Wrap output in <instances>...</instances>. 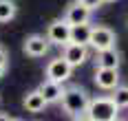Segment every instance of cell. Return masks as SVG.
Returning a JSON list of instances; mask_svg holds the SVG:
<instances>
[{"label": "cell", "instance_id": "6da1fadb", "mask_svg": "<svg viewBox=\"0 0 128 121\" xmlns=\"http://www.w3.org/2000/svg\"><path fill=\"white\" fill-rule=\"evenodd\" d=\"M60 101H62L64 112L77 119V117H84V115H86V108H88L90 97H88V93H86L84 88H80V86H71V88H64Z\"/></svg>", "mask_w": 128, "mask_h": 121}, {"label": "cell", "instance_id": "8fae6325", "mask_svg": "<svg viewBox=\"0 0 128 121\" xmlns=\"http://www.w3.org/2000/svg\"><path fill=\"white\" fill-rule=\"evenodd\" d=\"M97 66L100 68H117L119 66V53H117L115 46H108V49H102L97 51Z\"/></svg>", "mask_w": 128, "mask_h": 121}, {"label": "cell", "instance_id": "2e32d148", "mask_svg": "<svg viewBox=\"0 0 128 121\" xmlns=\"http://www.w3.org/2000/svg\"><path fill=\"white\" fill-rule=\"evenodd\" d=\"M7 60H9V55L4 51V46H0V77H2L4 70H7Z\"/></svg>", "mask_w": 128, "mask_h": 121}, {"label": "cell", "instance_id": "4fadbf2b", "mask_svg": "<svg viewBox=\"0 0 128 121\" xmlns=\"http://www.w3.org/2000/svg\"><path fill=\"white\" fill-rule=\"evenodd\" d=\"M88 38H90V27H88V22H82V24H71V42L86 44V46H88Z\"/></svg>", "mask_w": 128, "mask_h": 121}, {"label": "cell", "instance_id": "9c48e42d", "mask_svg": "<svg viewBox=\"0 0 128 121\" xmlns=\"http://www.w3.org/2000/svg\"><path fill=\"white\" fill-rule=\"evenodd\" d=\"M90 18V9L88 7H84L82 2H73L68 9H66V13H64V20L68 22V24H82V22H88Z\"/></svg>", "mask_w": 128, "mask_h": 121}, {"label": "cell", "instance_id": "277c9868", "mask_svg": "<svg viewBox=\"0 0 128 121\" xmlns=\"http://www.w3.org/2000/svg\"><path fill=\"white\" fill-rule=\"evenodd\" d=\"M46 40L58 44V46H64L66 42H71V24L64 18L62 20H53L46 27Z\"/></svg>", "mask_w": 128, "mask_h": 121}, {"label": "cell", "instance_id": "52a82bcc", "mask_svg": "<svg viewBox=\"0 0 128 121\" xmlns=\"http://www.w3.org/2000/svg\"><path fill=\"white\" fill-rule=\"evenodd\" d=\"M49 44L51 42L46 40V35L33 33V35H29L24 40V53L29 57H44V55L49 53Z\"/></svg>", "mask_w": 128, "mask_h": 121}, {"label": "cell", "instance_id": "7a4b0ae2", "mask_svg": "<svg viewBox=\"0 0 128 121\" xmlns=\"http://www.w3.org/2000/svg\"><path fill=\"white\" fill-rule=\"evenodd\" d=\"M117 115H119V108L110 97H97V99L88 101L84 117L90 121H115Z\"/></svg>", "mask_w": 128, "mask_h": 121}, {"label": "cell", "instance_id": "8992f818", "mask_svg": "<svg viewBox=\"0 0 128 121\" xmlns=\"http://www.w3.org/2000/svg\"><path fill=\"white\" fill-rule=\"evenodd\" d=\"M62 57L71 64V66H82L86 60H88V49H86V44H77V42H66L64 44V53Z\"/></svg>", "mask_w": 128, "mask_h": 121}, {"label": "cell", "instance_id": "9a60e30c", "mask_svg": "<svg viewBox=\"0 0 128 121\" xmlns=\"http://www.w3.org/2000/svg\"><path fill=\"white\" fill-rule=\"evenodd\" d=\"M113 90H115V95L110 99L117 104V108H128V86H119L117 84Z\"/></svg>", "mask_w": 128, "mask_h": 121}, {"label": "cell", "instance_id": "3957f363", "mask_svg": "<svg viewBox=\"0 0 128 121\" xmlns=\"http://www.w3.org/2000/svg\"><path fill=\"white\" fill-rule=\"evenodd\" d=\"M117 35L113 29L108 27H90V38H88V46H93L95 51H102V49H108V46H115Z\"/></svg>", "mask_w": 128, "mask_h": 121}, {"label": "cell", "instance_id": "5bb4252c", "mask_svg": "<svg viewBox=\"0 0 128 121\" xmlns=\"http://www.w3.org/2000/svg\"><path fill=\"white\" fill-rule=\"evenodd\" d=\"M18 13V7L13 0H0V22H9Z\"/></svg>", "mask_w": 128, "mask_h": 121}, {"label": "cell", "instance_id": "ba28073f", "mask_svg": "<svg viewBox=\"0 0 128 121\" xmlns=\"http://www.w3.org/2000/svg\"><path fill=\"white\" fill-rule=\"evenodd\" d=\"M95 84L102 90H113L119 84V73L117 68H95Z\"/></svg>", "mask_w": 128, "mask_h": 121}, {"label": "cell", "instance_id": "e0dca14e", "mask_svg": "<svg viewBox=\"0 0 128 121\" xmlns=\"http://www.w3.org/2000/svg\"><path fill=\"white\" fill-rule=\"evenodd\" d=\"M77 2H82L84 7H88L90 11H95V9H100L104 4V0H77Z\"/></svg>", "mask_w": 128, "mask_h": 121}, {"label": "cell", "instance_id": "7c38bea8", "mask_svg": "<svg viewBox=\"0 0 128 121\" xmlns=\"http://www.w3.org/2000/svg\"><path fill=\"white\" fill-rule=\"evenodd\" d=\"M24 108H26V112H42L44 108L49 106L46 104V99L42 97V93L40 90H31V93H26V97H24Z\"/></svg>", "mask_w": 128, "mask_h": 121}, {"label": "cell", "instance_id": "5b68a950", "mask_svg": "<svg viewBox=\"0 0 128 121\" xmlns=\"http://www.w3.org/2000/svg\"><path fill=\"white\" fill-rule=\"evenodd\" d=\"M71 73H73V66H71L64 57H55V60H51V62L46 64V79L64 84V81L71 77Z\"/></svg>", "mask_w": 128, "mask_h": 121}, {"label": "cell", "instance_id": "ac0fdd59", "mask_svg": "<svg viewBox=\"0 0 128 121\" xmlns=\"http://www.w3.org/2000/svg\"><path fill=\"white\" fill-rule=\"evenodd\" d=\"M104 2H115V0H104Z\"/></svg>", "mask_w": 128, "mask_h": 121}, {"label": "cell", "instance_id": "30bf717a", "mask_svg": "<svg viewBox=\"0 0 128 121\" xmlns=\"http://www.w3.org/2000/svg\"><path fill=\"white\" fill-rule=\"evenodd\" d=\"M38 90L42 93V97L46 99V104H55V101H60V97H62V93H64L62 84H60V81H53V79L42 81Z\"/></svg>", "mask_w": 128, "mask_h": 121}]
</instances>
